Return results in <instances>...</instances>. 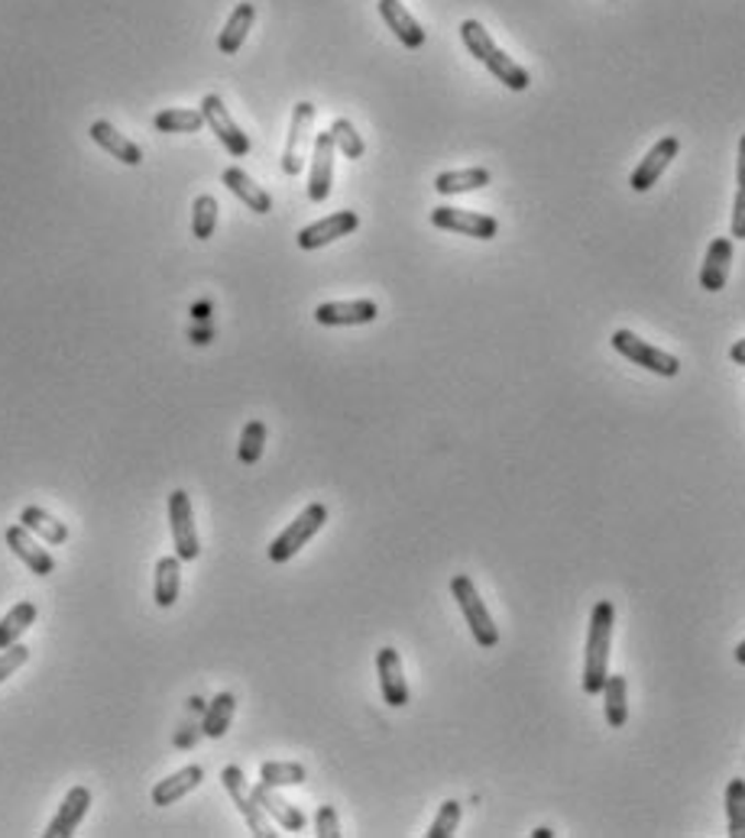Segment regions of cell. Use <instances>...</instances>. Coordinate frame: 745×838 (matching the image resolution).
Returning a JSON list of instances; mask_svg holds the SVG:
<instances>
[{
  "label": "cell",
  "instance_id": "6da1fadb",
  "mask_svg": "<svg viewBox=\"0 0 745 838\" xmlns=\"http://www.w3.org/2000/svg\"><path fill=\"white\" fill-rule=\"evenodd\" d=\"M613 628H616V606L610 599H600L590 613V628H587V654H583V680H580L587 696H600L610 676Z\"/></svg>",
  "mask_w": 745,
  "mask_h": 838
},
{
  "label": "cell",
  "instance_id": "7a4b0ae2",
  "mask_svg": "<svg viewBox=\"0 0 745 838\" xmlns=\"http://www.w3.org/2000/svg\"><path fill=\"white\" fill-rule=\"evenodd\" d=\"M460 40H463L467 53L476 58L483 68H490L493 78L503 81L510 91H525V88L532 85L528 71L518 65L516 58H510L496 43H493L490 30H486L480 20H463V23H460Z\"/></svg>",
  "mask_w": 745,
  "mask_h": 838
},
{
  "label": "cell",
  "instance_id": "3957f363",
  "mask_svg": "<svg viewBox=\"0 0 745 838\" xmlns=\"http://www.w3.org/2000/svg\"><path fill=\"white\" fill-rule=\"evenodd\" d=\"M451 596L458 599V609L467 618V625H470L473 641L480 648H496L500 644V628H496L493 615L486 609V603L480 599V593H476V586H473V580L467 573H458L451 580Z\"/></svg>",
  "mask_w": 745,
  "mask_h": 838
},
{
  "label": "cell",
  "instance_id": "277c9868",
  "mask_svg": "<svg viewBox=\"0 0 745 838\" xmlns=\"http://www.w3.org/2000/svg\"><path fill=\"white\" fill-rule=\"evenodd\" d=\"M610 343H613V350H616L620 356H626L629 363L648 370V373H655V376H661V379H675V376L681 373V360H678L675 353H668V350H661V346L642 340V337L632 334V331H616V334L610 337Z\"/></svg>",
  "mask_w": 745,
  "mask_h": 838
},
{
  "label": "cell",
  "instance_id": "5b68a950",
  "mask_svg": "<svg viewBox=\"0 0 745 838\" xmlns=\"http://www.w3.org/2000/svg\"><path fill=\"white\" fill-rule=\"evenodd\" d=\"M325 525H328V505L311 503L308 508H302V515L270 544V560L273 563H288Z\"/></svg>",
  "mask_w": 745,
  "mask_h": 838
},
{
  "label": "cell",
  "instance_id": "8992f818",
  "mask_svg": "<svg viewBox=\"0 0 745 838\" xmlns=\"http://www.w3.org/2000/svg\"><path fill=\"white\" fill-rule=\"evenodd\" d=\"M221 783H224V790H228L230 803L240 809V816L246 819V826H250V833L260 838H276L280 833L273 829V823H270V816H266V809L256 803V796H253V790H250V783L243 781V771L237 768V764H230L221 771Z\"/></svg>",
  "mask_w": 745,
  "mask_h": 838
},
{
  "label": "cell",
  "instance_id": "52a82bcc",
  "mask_svg": "<svg viewBox=\"0 0 745 838\" xmlns=\"http://www.w3.org/2000/svg\"><path fill=\"white\" fill-rule=\"evenodd\" d=\"M311 123H315V104L298 101L295 111H292V126H288L286 150H283V172H286V175H302L305 156H308V150L315 146V140H311Z\"/></svg>",
  "mask_w": 745,
  "mask_h": 838
},
{
  "label": "cell",
  "instance_id": "ba28073f",
  "mask_svg": "<svg viewBox=\"0 0 745 838\" xmlns=\"http://www.w3.org/2000/svg\"><path fill=\"white\" fill-rule=\"evenodd\" d=\"M198 111L205 113V126L215 130V136L224 143V150H228L233 159L250 156V136L233 123V117H230V111L224 108V101H221L218 95H205V101H201Z\"/></svg>",
  "mask_w": 745,
  "mask_h": 838
},
{
  "label": "cell",
  "instance_id": "9c48e42d",
  "mask_svg": "<svg viewBox=\"0 0 745 838\" xmlns=\"http://www.w3.org/2000/svg\"><path fill=\"white\" fill-rule=\"evenodd\" d=\"M169 525H173L175 558L182 563L198 560L201 544H198V531H195V518H191V499L185 489H175L169 496Z\"/></svg>",
  "mask_w": 745,
  "mask_h": 838
},
{
  "label": "cell",
  "instance_id": "30bf717a",
  "mask_svg": "<svg viewBox=\"0 0 745 838\" xmlns=\"http://www.w3.org/2000/svg\"><path fill=\"white\" fill-rule=\"evenodd\" d=\"M678 153H681V140H678V136H661V140H658V143L645 153V159L632 168V175H629L632 191L645 195L648 188H655V185H658V178H661V175L668 172V166L678 159Z\"/></svg>",
  "mask_w": 745,
  "mask_h": 838
},
{
  "label": "cell",
  "instance_id": "8fae6325",
  "mask_svg": "<svg viewBox=\"0 0 745 838\" xmlns=\"http://www.w3.org/2000/svg\"><path fill=\"white\" fill-rule=\"evenodd\" d=\"M431 224L438 230H451V233H463L473 240H493L500 233V221L493 214H480V211H463V208H451L441 205L431 211Z\"/></svg>",
  "mask_w": 745,
  "mask_h": 838
},
{
  "label": "cell",
  "instance_id": "7c38bea8",
  "mask_svg": "<svg viewBox=\"0 0 745 838\" xmlns=\"http://www.w3.org/2000/svg\"><path fill=\"white\" fill-rule=\"evenodd\" d=\"M335 140L331 133H318L315 146H311V172H308V201L321 205L328 201L331 188H335Z\"/></svg>",
  "mask_w": 745,
  "mask_h": 838
},
{
  "label": "cell",
  "instance_id": "4fadbf2b",
  "mask_svg": "<svg viewBox=\"0 0 745 838\" xmlns=\"http://www.w3.org/2000/svg\"><path fill=\"white\" fill-rule=\"evenodd\" d=\"M380 318V305L370 298H357V301H325L315 308V321L321 328H360V324H373Z\"/></svg>",
  "mask_w": 745,
  "mask_h": 838
},
{
  "label": "cell",
  "instance_id": "5bb4252c",
  "mask_svg": "<svg viewBox=\"0 0 745 838\" xmlns=\"http://www.w3.org/2000/svg\"><path fill=\"white\" fill-rule=\"evenodd\" d=\"M376 676H380V693H383L386 706H393V709L408 706V683H405V671H402V658L396 648L376 651Z\"/></svg>",
  "mask_w": 745,
  "mask_h": 838
},
{
  "label": "cell",
  "instance_id": "9a60e30c",
  "mask_svg": "<svg viewBox=\"0 0 745 838\" xmlns=\"http://www.w3.org/2000/svg\"><path fill=\"white\" fill-rule=\"evenodd\" d=\"M357 227H360L357 211H338V214H331V218H321V221H315V224L302 227V230H298V246H302V250H321V246H328V243H335V240H341V236H350Z\"/></svg>",
  "mask_w": 745,
  "mask_h": 838
},
{
  "label": "cell",
  "instance_id": "2e32d148",
  "mask_svg": "<svg viewBox=\"0 0 745 838\" xmlns=\"http://www.w3.org/2000/svg\"><path fill=\"white\" fill-rule=\"evenodd\" d=\"M3 538H7V548H10L17 558L30 566V573H36V576H50V573L56 570V560H53V554H50L46 548H40L36 534H33L30 528H23L20 521H17V525H10Z\"/></svg>",
  "mask_w": 745,
  "mask_h": 838
},
{
  "label": "cell",
  "instance_id": "e0dca14e",
  "mask_svg": "<svg viewBox=\"0 0 745 838\" xmlns=\"http://www.w3.org/2000/svg\"><path fill=\"white\" fill-rule=\"evenodd\" d=\"M730 266H733V236H716L706 246V256L700 266V288L723 291L726 279H730Z\"/></svg>",
  "mask_w": 745,
  "mask_h": 838
},
{
  "label": "cell",
  "instance_id": "ac0fdd59",
  "mask_svg": "<svg viewBox=\"0 0 745 838\" xmlns=\"http://www.w3.org/2000/svg\"><path fill=\"white\" fill-rule=\"evenodd\" d=\"M253 790V796H256V803L266 809V816L276 823V826H283L286 833H302L305 826H308V816L298 809V806H292L288 800H283L280 793H276V786H270V783H256V786H250Z\"/></svg>",
  "mask_w": 745,
  "mask_h": 838
},
{
  "label": "cell",
  "instance_id": "d6986e66",
  "mask_svg": "<svg viewBox=\"0 0 745 838\" xmlns=\"http://www.w3.org/2000/svg\"><path fill=\"white\" fill-rule=\"evenodd\" d=\"M88 809H91V790H88V786H72L68 796L62 800L58 813L53 816V823L46 826V838L72 836V833L78 829V823L88 816Z\"/></svg>",
  "mask_w": 745,
  "mask_h": 838
},
{
  "label": "cell",
  "instance_id": "ffe728a7",
  "mask_svg": "<svg viewBox=\"0 0 745 838\" xmlns=\"http://www.w3.org/2000/svg\"><path fill=\"white\" fill-rule=\"evenodd\" d=\"M376 7H380L383 23L396 33V40H399L405 49H421V46H425V30H421V23L405 10L402 0H380Z\"/></svg>",
  "mask_w": 745,
  "mask_h": 838
},
{
  "label": "cell",
  "instance_id": "44dd1931",
  "mask_svg": "<svg viewBox=\"0 0 745 838\" xmlns=\"http://www.w3.org/2000/svg\"><path fill=\"white\" fill-rule=\"evenodd\" d=\"M88 133H91V140H95L105 153H111L123 166H140V163H143V150H140L133 140H127L123 133H117L114 123L95 120V123L88 126Z\"/></svg>",
  "mask_w": 745,
  "mask_h": 838
},
{
  "label": "cell",
  "instance_id": "7402d4cb",
  "mask_svg": "<svg viewBox=\"0 0 745 838\" xmlns=\"http://www.w3.org/2000/svg\"><path fill=\"white\" fill-rule=\"evenodd\" d=\"M221 181L228 185L230 191L253 211V214H270L273 211V195L266 191V188H260L243 168H224V175H221Z\"/></svg>",
  "mask_w": 745,
  "mask_h": 838
},
{
  "label": "cell",
  "instance_id": "603a6c76",
  "mask_svg": "<svg viewBox=\"0 0 745 838\" xmlns=\"http://www.w3.org/2000/svg\"><path fill=\"white\" fill-rule=\"evenodd\" d=\"M253 20H256V7L246 3V0L237 3V7L230 10L228 23H224V30H221V36H218V49H221L224 56H237V53H240V46L246 43V33H250Z\"/></svg>",
  "mask_w": 745,
  "mask_h": 838
},
{
  "label": "cell",
  "instance_id": "cb8c5ba5",
  "mask_svg": "<svg viewBox=\"0 0 745 838\" xmlns=\"http://www.w3.org/2000/svg\"><path fill=\"white\" fill-rule=\"evenodd\" d=\"M205 781V771L198 768V764H188V768H182V771H175L173 778H166V781H160L153 786V806H173L175 800H182V796H188L191 790H198V783Z\"/></svg>",
  "mask_w": 745,
  "mask_h": 838
},
{
  "label": "cell",
  "instance_id": "d4e9b609",
  "mask_svg": "<svg viewBox=\"0 0 745 838\" xmlns=\"http://www.w3.org/2000/svg\"><path fill=\"white\" fill-rule=\"evenodd\" d=\"M603 709H606V723L610 728H623L629 723V683L623 673H610L603 683Z\"/></svg>",
  "mask_w": 745,
  "mask_h": 838
},
{
  "label": "cell",
  "instance_id": "484cf974",
  "mask_svg": "<svg viewBox=\"0 0 745 838\" xmlns=\"http://www.w3.org/2000/svg\"><path fill=\"white\" fill-rule=\"evenodd\" d=\"M490 168L473 166V168H458V172H441L435 178V191L438 195H467V191H480L490 185Z\"/></svg>",
  "mask_w": 745,
  "mask_h": 838
},
{
  "label": "cell",
  "instance_id": "4316f807",
  "mask_svg": "<svg viewBox=\"0 0 745 838\" xmlns=\"http://www.w3.org/2000/svg\"><path fill=\"white\" fill-rule=\"evenodd\" d=\"M20 525L23 528H30L36 538H43L46 544H65L68 541V528H65V521H58L53 518L50 511H43L40 505H26L23 511H20Z\"/></svg>",
  "mask_w": 745,
  "mask_h": 838
},
{
  "label": "cell",
  "instance_id": "83f0119b",
  "mask_svg": "<svg viewBox=\"0 0 745 838\" xmlns=\"http://www.w3.org/2000/svg\"><path fill=\"white\" fill-rule=\"evenodd\" d=\"M178 589H182V560L173 554V558H163L156 563V586H153L156 606L173 609L178 603Z\"/></svg>",
  "mask_w": 745,
  "mask_h": 838
},
{
  "label": "cell",
  "instance_id": "f1b7e54d",
  "mask_svg": "<svg viewBox=\"0 0 745 838\" xmlns=\"http://www.w3.org/2000/svg\"><path fill=\"white\" fill-rule=\"evenodd\" d=\"M233 709H237V696H233V693H218V696L211 699V706L205 709L201 735H208V738H224L230 723H233Z\"/></svg>",
  "mask_w": 745,
  "mask_h": 838
},
{
  "label": "cell",
  "instance_id": "f546056e",
  "mask_svg": "<svg viewBox=\"0 0 745 838\" xmlns=\"http://www.w3.org/2000/svg\"><path fill=\"white\" fill-rule=\"evenodd\" d=\"M36 621V606L33 603H17L10 613L0 618V651H7L10 644L20 641L23 631H30V625Z\"/></svg>",
  "mask_w": 745,
  "mask_h": 838
},
{
  "label": "cell",
  "instance_id": "4dcf8cb0",
  "mask_svg": "<svg viewBox=\"0 0 745 838\" xmlns=\"http://www.w3.org/2000/svg\"><path fill=\"white\" fill-rule=\"evenodd\" d=\"M153 126L160 133H198L205 126V113L191 108H166L153 117Z\"/></svg>",
  "mask_w": 745,
  "mask_h": 838
},
{
  "label": "cell",
  "instance_id": "1f68e13d",
  "mask_svg": "<svg viewBox=\"0 0 745 838\" xmlns=\"http://www.w3.org/2000/svg\"><path fill=\"white\" fill-rule=\"evenodd\" d=\"M218 198L215 195H198L195 205H191V233L198 240H211L215 236V227H218Z\"/></svg>",
  "mask_w": 745,
  "mask_h": 838
},
{
  "label": "cell",
  "instance_id": "d6a6232c",
  "mask_svg": "<svg viewBox=\"0 0 745 838\" xmlns=\"http://www.w3.org/2000/svg\"><path fill=\"white\" fill-rule=\"evenodd\" d=\"M260 781L270 783V786H298V783L308 781V771L295 761H266L260 768Z\"/></svg>",
  "mask_w": 745,
  "mask_h": 838
},
{
  "label": "cell",
  "instance_id": "836d02e7",
  "mask_svg": "<svg viewBox=\"0 0 745 838\" xmlns=\"http://www.w3.org/2000/svg\"><path fill=\"white\" fill-rule=\"evenodd\" d=\"M263 448H266V424L260 418L246 421L243 424V434H240V448H237V456L243 466H253L260 456H263Z\"/></svg>",
  "mask_w": 745,
  "mask_h": 838
},
{
  "label": "cell",
  "instance_id": "e575fe53",
  "mask_svg": "<svg viewBox=\"0 0 745 838\" xmlns=\"http://www.w3.org/2000/svg\"><path fill=\"white\" fill-rule=\"evenodd\" d=\"M726 826L730 836L745 838V781L733 778L726 786Z\"/></svg>",
  "mask_w": 745,
  "mask_h": 838
},
{
  "label": "cell",
  "instance_id": "d590c367",
  "mask_svg": "<svg viewBox=\"0 0 745 838\" xmlns=\"http://www.w3.org/2000/svg\"><path fill=\"white\" fill-rule=\"evenodd\" d=\"M730 236L733 240H745V133L743 140H739V159H736V198H733Z\"/></svg>",
  "mask_w": 745,
  "mask_h": 838
},
{
  "label": "cell",
  "instance_id": "8d00e7d4",
  "mask_svg": "<svg viewBox=\"0 0 745 838\" xmlns=\"http://www.w3.org/2000/svg\"><path fill=\"white\" fill-rule=\"evenodd\" d=\"M331 140H335V146L344 153L347 159H363V153H366V146H363V136L357 133V126L347 120V117H338L335 123H331Z\"/></svg>",
  "mask_w": 745,
  "mask_h": 838
},
{
  "label": "cell",
  "instance_id": "74e56055",
  "mask_svg": "<svg viewBox=\"0 0 745 838\" xmlns=\"http://www.w3.org/2000/svg\"><path fill=\"white\" fill-rule=\"evenodd\" d=\"M460 816H463V806H460L458 800H445V803H441V809H438V816H435V823H431V829H428L425 836L451 838L454 833H458Z\"/></svg>",
  "mask_w": 745,
  "mask_h": 838
},
{
  "label": "cell",
  "instance_id": "f35d334b",
  "mask_svg": "<svg viewBox=\"0 0 745 838\" xmlns=\"http://www.w3.org/2000/svg\"><path fill=\"white\" fill-rule=\"evenodd\" d=\"M315 833L318 838H341V819H338V809L335 806H318V813H315Z\"/></svg>",
  "mask_w": 745,
  "mask_h": 838
},
{
  "label": "cell",
  "instance_id": "ab89813d",
  "mask_svg": "<svg viewBox=\"0 0 745 838\" xmlns=\"http://www.w3.org/2000/svg\"><path fill=\"white\" fill-rule=\"evenodd\" d=\"M26 661H30V648H23L20 641L10 644L7 651H0V683H3L7 676H13Z\"/></svg>",
  "mask_w": 745,
  "mask_h": 838
},
{
  "label": "cell",
  "instance_id": "60d3db41",
  "mask_svg": "<svg viewBox=\"0 0 745 838\" xmlns=\"http://www.w3.org/2000/svg\"><path fill=\"white\" fill-rule=\"evenodd\" d=\"M730 360H733L736 366H745V337L743 340H736V343L730 346Z\"/></svg>",
  "mask_w": 745,
  "mask_h": 838
},
{
  "label": "cell",
  "instance_id": "b9f144b4",
  "mask_svg": "<svg viewBox=\"0 0 745 838\" xmlns=\"http://www.w3.org/2000/svg\"><path fill=\"white\" fill-rule=\"evenodd\" d=\"M208 315H211V305H208V301L191 305V318H195V321H208Z\"/></svg>",
  "mask_w": 745,
  "mask_h": 838
},
{
  "label": "cell",
  "instance_id": "7bdbcfd3",
  "mask_svg": "<svg viewBox=\"0 0 745 838\" xmlns=\"http://www.w3.org/2000/svg\"><path fill=\"white\" fill-rule=\"evenodd\" d=\"M191 343H211V328H205V331H191Z\"/></svg>",
  "mask_w": 745,
  "mask_h": 838
},
{
  "label": "cell",
  "instance_id": "ee69618b",
  "mask_svg": "<svg viewBox=\"0 0 745 838\" xmlns=\"http://www.w3.org/2000/svg\"><path fill=\"white\" fill-rule=\"evenodd\" d=\"M736 664H743L745 668V638L736 644Z\"/></svg>",
  "mask_w": 745,
  "mask_h": 838
},
{
  "label": "cell",
  "instance_id": "f6af8a7d",
  "mask_svg": "<svg viewBox=\"0 0 745 838\" xmlns=\"http://www.w3.org/2000/svg\"><path fill=\"white\" fill-rule=\"evenodd\" d=\"M532 836H535V838H551V836H555V833H551L548 826H538V829H535Z\"/></svg>",
  "mask_w": 745,
  "mask_h": 838
},
{
  "label": "cell",
  "instance_id": "bcb514c9",
  "mask_svg": "<svg viewBox=\"0 0 745 838\" xmlns=\"http://www.w3.org/2000/svg\"><path fill=\"white\" fill-rule=\"evenodd\" d=\"M188 706H191V709H198V713H201V709H205V699H198V696H191V699H188Z\"/></svg>",
  "mask_w": 745,
  "mask_h": 838
}]
</instances>
